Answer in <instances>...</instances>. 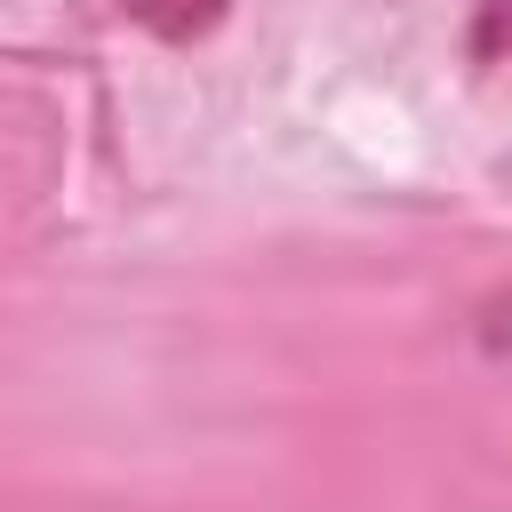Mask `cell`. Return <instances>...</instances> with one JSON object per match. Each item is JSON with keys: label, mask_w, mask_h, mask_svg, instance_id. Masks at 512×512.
Returning a JSON list of instances; mask_svg holds the SVG:
<instances>
[{"label": "cell", "mask_w": 512, "mask_h": 512, "mask_svg": "<svg viewBox=\"0 0 512 512\" xmlns=\"http://www.w3.org/2000/svg\"><path fill=\"white\" fill-rule=\"evenodd\" d=\"M160 40H200L216 16H224V0H128Z\"/></svg>", "instance_id": "6da1fadb"}, {"label": "cell", "mask_w": 512, "mask_h": 512, "mask_svg": "<svg viewBox=\"0 0 512 512\" xmlns=\"http://www.w3.org/2000/svg\"><path fill=\"white\" fill-rule=\"evenodd\" d=\"M512 40V0H480V56H496Z\"/></svg>", "instance_id": "7a4b0ae2"}, {"label": "cell", "mask_w": 512, "mask_h": 512, "mask_svg": "<svg viewBox=\"0 0 512 512\" xmlns=\"http://www.w3.org/2000/svg\"><path fill=\"white\" fill-rule=\"evenodd\" d=\"M480 336H488V352H512V296H504V304H488Z\"/></svg>", "instance_id": "3957f363"}]
</instances>
